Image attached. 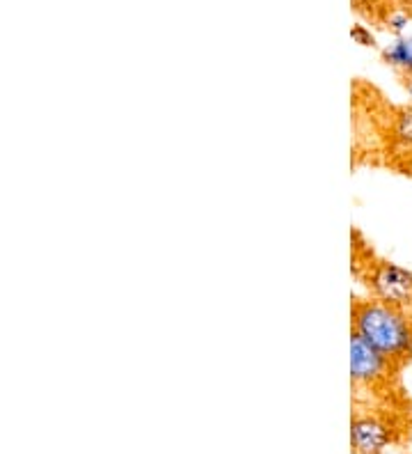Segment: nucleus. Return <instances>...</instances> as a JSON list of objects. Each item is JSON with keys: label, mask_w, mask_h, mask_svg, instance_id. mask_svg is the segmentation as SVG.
<instances>
[{"label": "nucleus", "mask_w": 412, "mask_h": 454, "mask_svg": "<svg viewBox=\"0 0 412 454\" xmlns=\"http://www.w3.org/2000/svg\"><path fill=\"white\" fill-rule=\"evenodd\" d=\"M401 85L406 90V95L410 97V104H412V72L410 74H403L401 76Z\"/></svg>", "instance_id": "1a4fd4ad"}, {"label": "nucleus", "mask_w": 412, "mask_h": 454, "mask_svg": "<svg viewBox=\"0 0 412 454\" xmlns=\"http://www.w3.org/2000/svg\"><path fill=\"white\" fill-rule=\"evenodd\" d=\"M387 140L394 152L403 156H412V104L396 108L390 115Z\"/></svg>", "instance_id": "39448f33"}, {"label": "nucleus", "mask_w": 412, "mask_h": 454, "mask_svg": "<svg viewBox=\"0 0 412 454\" xmlns=\"http://www.w3.org/2000/svg\"><path fill=\"white\" fill-rule=\"evenodd\" d=\"M394 3H399V5L403 7V10H410L412 12V0H394Z\"/></svg>", "instance_id": "9d476101"}, {"label": "nucleus", "mask_w": 412, "mask_h": 454, "mask_svg": "<svg viewBox=\"0 0 412 454\" xmlns=\"http://www.w3.org/2000/svg\"><path fill=\"white\" fill-rule=\"evenodd\" d=\"M401 367L394 365L390 358L369 347L362 338L351 333V381L357 390L367 393H383L392 388Z\"/></svg>", "instance_id": "20e7f679"}, {"label": "nucleus", "mask_w": 412, "mask_h": 454, "mask_svg": "<svg viewBox=\"0 0 412 454\" xmlns=\"http://www.w3.org/2000/svg\"><path fill=\"white\" fill-rule=\"evenodd\" d=\"M351 39L360 46H376V37L371 35V30H367L364 26H353Z\"/></svg>", "instance_id": "6e6552de"}, {"label": "nucleus", "mask_w": 412, "mask_h": 454, "mask_svg": "<svg viewBox=\"0 0 412 454\" xmlns=\"http://www.w3.org/2000/svg\"><path fill=\"white\" fill-rule=\"evenodd\" d=\"M408 21H410L408 12L394 10L390 12V17H387V28H390V33L394 35V37H403L408 28Z\"/></svg>", "instance_id": "0eeeda50"}, {"label": "nucleus", "mask_w": 412, "mask_h": 454, "mask_svg": "<svg viewBox=\"0 0 412 454\" xmlns=\"http://www.w3.org/2000/svg\"><path fill=\"white\" fill-rule=\"evenodd\" d=\"M401 422L383 409H357L351 418V452L385 454L401 438Z\"/></svg>", "instance_id": "7ed1b4c3"}, {"label": "nucleus", "mask_w": 412, "mask_h": 454, "mask_svg": "<svg viewBox=\"0 0 412 454\" xmlns=\"http://www.w3.org/2000/svg\"><path fill=\"white\" fill-rule=\"evenodd\" d=\"M351 333L369 347L403 367L412 360V315L376 299H355L351 305Z\"/></svg>", "instance_id": "f257e3e1"}, {"label": "nucleus", "mask_w": 412, "mask_h": 454, "mask_svg": "<svg viewBox=\"0 0 412 454\" xmlns=\"http://www.w3.org/2000/svg\"><path fill=\"white\" fill-rule=\"evenodd\" d=\"M355 276L362 280L369 296L396 310L412 315V271L390 260L374 257V253L355 255Z\"/></svg>", "instance_id": "f03ea898"}, {"label": "nucleus", "mask_w": 412, "mask_h": 454, "mask_svg": "<svg viewBox=\"0 0 412 454\" xmlns=\"http://www.w3.org/2000/svg\"><path fill=\"white\" fill-rule=\"evenodd\" d=\"M380 58H383L385 65L394 67L396 72L401 74H410L412 72V37H394L392 44L385 46L380 51Z\"/></svg>", "instance_id": "423d86ee"}]
</instances>
